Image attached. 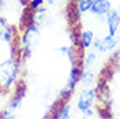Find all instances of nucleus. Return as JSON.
<instances>
[{
	"label": "nucleus",
	"instance_id": "nucleus-1",
	"mask_svg": "<svg viewBox=\"0 0 120 119\" xmlns=\"http://www.w3.org/2000/svg\"><path fill=\"white\" fill-rule=\"evenodd\" d=\"M39 39V26L35 24H29L22 29V36L20 37V48L22 56H29L33 47Z\"/></svg>",
	"mask_w": 120,
	"mask_h": 119
},
{
	"label": "nucleus",
	"instance_id": "nucleus-2",
	"mask_svg": "<svg viewBox=\"0 0 120 119\" xmlns=\"http://www.w3.org/2000/svg\"><path fill=\"white\" fill-rule=\"evenodd\" d=\"M94 99H95V89H94V88L82 90V92L80 93V95H78V99H77V109L81 111L84 115L91 116L94 114V111L91 110Z\"/></svg>",
	"mask_w": 120,
	"mask_h": 119
},
{
	"label": "nucleus",
	"instance_id": "nucleus-3",
	"mask_svg": "<svg viewBox=\"0 0 120 119\" xmlns=\"http://www.w3.org/2000/svg\"><path fill=\"white\" fill-rule=\"evenodd\" d=\"M25 95H26V84L24 80H18L16 84V89L12 94V98L8 103V109L16 111L18 107L21 106L22 101H24Z\"/></svg>",
	"mask_w": 120,
	"mask_h": 119
},
{
	"label": "nucleus",
	"instance_id": "nucleus-4",
	"mask_svg": "<svg viewBox=\"0 0 120 119\" xmlns=\"http://www.w3.org/2000/svg\"><path fill=\"white\" fill-rule=\"evenodd\" d=\"M17 39V30L12 25H9L5 17L0 16V42L3 43H12Z\"/></svg>",
	"mask_w": 120,
	"mask_h": 119
},
{
	"label": "nucleus",
	"instance_id": "nucleus-5",
	"mask_svg": "<svg viewBox=\"0 0 120 119\" xmlns=\"http://www.w3.org/2000/svg\"><path fill=\"white\" fill-rule=\"evenodd\" d=\"M120 42V38L116 36H106L103 38H94V48L97 51H101V52H105V51L112 50L115 48Z\"/></svg>",
	"mask_w": 120,
	"mask_h": 119
},
{
	"label": "nucleus",
	"instance_id": "nucleus-6",
	"mask_svg": "<svg viewBox=\"0 0 120 119\" xmlns=\"http://www.w3.org/2000/svg\"><path fill=\"white\" fill-rule=\"evenodd\" d=\"M112 9L110 0H93L89 12L97 17H103Z\"/></svg>",
	"mask_w": 120,
	"mask_h": 119
},
{
	"label": "nucleus",
	"instance_id": "nucleus-7",
	"mask_svg": "<svg viewBox=\"0 0 120 119\" xmlns=\"http://www.w3.org/2000/svg\"><path fill=\"white\" fill-rule=\"evenodd\" d=\"M82 69H84L82 64H72V68H71V72H69L68 81H67V86H65L67 90H69L72 93L75 92V88L77 85V83H80Z\"/></svg>",
	"mask_w": 120,
	"mask_h": 119
},
{
	"label": "nucleus",
	"instance_id": "nucleus-8",
	"mask_svg": "<svg viewBox=\"0 0 120 119\" xmlns=\"http://www.w3.org/2000/svg\"><path fill=\"white\" fill-rule=\"evenodd\" d=\"M106 21H107V29L110 36H116L117 30L120 26V15L117 11L111 9L110 12L106 15Z\"/></svg>",
	"mask_w": 120,
	"mask_h": 119
},
{
	"label": "nucleus",
	"instance_id": "nucleus-9",
	"mask_svg": "<svg viewBox=\"0 0 120 119\" xmlns=\"http://www.w3.org/2000/svg\"><path fill=\"white\" fill-rule=\"evenodd\" d=\"M94 32L93 30H82L80 32V36H78V47L82 48V50H86L90 46L93 45L94 42Z\"/></svg>",
	"mask_w": 120,
	"mask_h": 119
},
{
	"label": "nucleus",
	"instance_id": "nucleus-10",
	"mask_svg": "<svg viewBox=\"0 0 120 119\" xmlns=\"http://www.w3.org/2000/svg\"><path fill=\"white\" fill-rule=\"evenodd\" d=\"M80 83H82L84 85H91L94 83V73L89 68H84L80 77Z\"/></svg>",
	"mask_w": 120,
	"mask_h": 119
},
{
	"label": "nucleus",
	"instance_id": "nucleus-11",
	"mask_svg": "<svg viewBox=\"0 0 120 119\" xmlns=\"http://www.w3.org/2000/svg\"><path fill=\"white\" fill-rule=\"evenodd\" d=\"M73 3H75L76 8L81 12V15H84V13L90 11V7H91L93 0H75Z\"/></svg>",
	"mask_w": 120,
	"mask_h": 119
},
{
	"label": "nucleus",
	"instance_id": "nucleus-12",
	"mask_svg": "<svg viewBox=\"0 0 120 119\" xmlns=\"http://www.w3.org/2000/svg\"><path fill=\"white\" fill-rule=\"evenodd\" d=\"M43 5H46V0H29L26 7L30 11H37V9H39Z\"/></svg>",
	"mask_w": 120,
	"mask_h": 119
},
{
	"label": "nucleus",
	"instance_id": "nucleus-13",
	"mask_svg": "<svg viewBox=\"0 0 120 119\" xmlns=\"http://www.w3.org/2000/svg\"><path fill=\"white\" fill-rule=\"evenodd\" d=\"M95 54L94 52H90L87 54L86 56H84V68H89L94 64V62H95Z\"/></svg>",
	"mask_w": 120,
	"mask_h": 119
},
{
	"label": "nucleus",
	"instance_id": "nucleus-14",
	"mask_svg": "<svg viewBox=\"0 0 120 119\" xmlns=\"http://www.w3.org/2000/svg\"><path fill=\"white\" fill-rule=\"evenodd\" d=\"M0 119H16L15 111L11 109H5V110L0 111Z\"/></svg>",
	"mask_w": 120,
	"mask_h": 119
},
{
	"label": "nucleus",
	"instance_id": "nucleus-15",
	"mask_svg": "<svg viewBox=\"0 0 120 119\" xmlns=\"http://www.w3.org/2000/svg\"><path fill=\"white\" fill-rule=\"evenodd\" d=\"M56 3H57V0H46V4H47L48 7H52V5H55Z\"/></svg>",
	"mask_w": 120,
	"mask_h": 119
},
{
	"label": "nucleus",
	"instance_id": "nucleus-16",
	"mask_svg": "<svg viewBox=\"0 0 120 119\" xmlns=\"http://www.w3.org/2000/svg\"><path fill=\"white\" fill-rule=\"evenodd\" d=\"M4 5H5V0H0V12L3 11Z\"/></svg>",
	"mask_w": 120,
	"mask_h": 119
},
{
	"label": "nucleus",
	"instance_id": "nucleus-17",
	"mask_svg": "<svg viewBox=\"0 0 120 119\" xmlns=\"http://www.w3.org/2000/svg\"><path fill=\"white\" fill-rule=\"evenodd\" d=\"M63 1H65V3H71L72 0H63Z\"/></svg>",
	"mask_w": 120,
	"mask_h": 119
}]
</instances>
